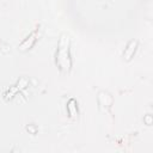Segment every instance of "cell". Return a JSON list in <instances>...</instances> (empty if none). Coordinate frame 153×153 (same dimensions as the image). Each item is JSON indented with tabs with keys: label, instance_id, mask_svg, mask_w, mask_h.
<instances>
[{
	"label": "cell",
	"instance_id": "6da1fadb",
	"mask_svg": "<svg viewBox=\"0 0 153 153\" xmlns=\"http://www.w3.org/2000/svg\"><path fill=\"white\" fill-rule=\"evenodd\" d=\"M56 61L60 68L65 72H68L71 69V59H69V39L66 37V35H62L59 41V48H57V55Z\"/></svg>",
	"mask_w": 153,
	"mask_h": 153
},
{
	"label": "cell",
	"instance_id": "7a4b0ae2",
	"mask_svg": "<svg viewBox=\"0 0 153 153\" xmlns=\"http://www.w3.org/2000/svg\"><path fill=\"white\" fill-rule=\"evenodd\" d=\"M131 44H133V41L129 43V45H128V49H126V51H124V54H126V56H127V57H126L127 60H129V59H130V56L133 55V53H134V50H135V48L133 49Z\"/></svg>",
	"mask_w": 153,
	"mask_h": 153
}]
</instances>
